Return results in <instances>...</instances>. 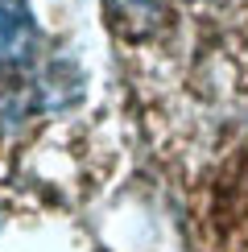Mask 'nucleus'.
Wrapping results in <instances>:
<instances>
[{"label": "nucleus", "instance_id": "f03ea898", "mask_svg": "<svg viewBox=\"0 0 248 252\" xmlns=\"http://www.w3.org/2000/svg\"><path fill=\"white\" fill-rule=\"evenodd\" d=\"M108 13L116 17V25L141 33L161 17V0H108Z\"/></svg>", "mask_w": 248, "mask_h": 252}, {"label": "nucleus", "instance_id": "f257e3e1", "mask_svg": "<svg viewBox=\"0 0 248 252\" xmlns=\"http://www.w3.org/2000/svg\"><path fill=\"white\" fill-rule=\"evenodd\" d=\"M37 54V25L21 0H0V75L25 70Z\"/></svg>", "mask_w": 248, "mask_h": 252}]
</instances>
